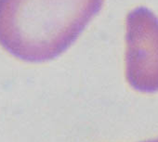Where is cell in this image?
Wrapping results in <instances>:
<instances>
[{
  "instance_id": "cell-3",
  "label": "cell",
  "mask_w": 158,
  "mask_h": 142,
  "mask_svg": "<svg viewBox=\"0 0 158 142\" xmlns=\"http://www.w3.org/2000/svg\"><path fill=\"white\" fill-rule=\"evenodd\" d=\"M143 142H158V138H155V139H151V140H147V141H143Z\"/></svg>"
},
{
  "instance_id": "cell-1",
  "label": "cell",
  "mask_w": 158,
  "mask_h": 142,
  "mask_svg": "<svg viewBox=\"0 0 158 142\" xmlns=\"http://www.w3.org/2000/svg\"><path fill=\"white\" fill-rule=\"evenodd\" d=\"M105 0H0V47L28 63L63 54Z\"/></svg>"
},
{
  "instance_id": "cell-2",
  "label": "cell",
  "mask_w": 158,
  "mask_h": 142,
  "mask_svg": "<svg viewBox=\"0 0 158 142\" xmlns=\"http://www.w3.org/2000/svg\"><path fill=\"white\" fill-rule=\"evenodd\" d=\"M126 78L140 93L158 92V17L145 7L126 18Z\"/></svg>"
}]
</instances>
